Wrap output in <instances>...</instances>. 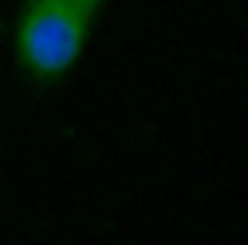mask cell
<instances>
[{
    "label": "cell",
    "mask_w": 248,
    "mask_h": 245,
    "mask_svg": "<svg viewBox=\"0 0 248 245\" xmlns=\"http://www.w3.org/2000/svg\"><path fill=\"white\" fill-rule=\"evenodd\" d=\"M107 0H24L16 16V55L36 83H59L91 44Z\"/></svg>",
    "instance_id": "obj_1"
}]
</instances>
